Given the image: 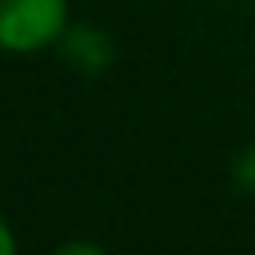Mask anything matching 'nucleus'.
Wrapping results in <instances>:
<instances>
[{"instance_id": "obj_1", "label": "nucleus", "mask_w": 255, "mask_h": 255, "mask_svg": "<svg viewBox=\"0 0 255 255\" xmlns=\"http://www.w3.org/2000/svg\"><path fill=\"white\" fill-rule=\"evenodd\" d=\"M68 0H0V52H40L68 32Z\"/></svg>"}, {"instance_id": "obj_2", "label": "nucleus", "mask_w": 255, "mask_h": 255, "mask_svg": "<svg viewBox=\"0 0 255 255\" xmlns=\"http://www.w3.org/2000/svg\"><path fill=\"white\" fill-rule=\"evenodd\" d=\"M60 52H64V60L76 68V72H84V76H100L108 64H112V40L100 32V28H92V24H68V32L60 36V44H56Z\"/></svg>"}, {"instance_id": "obj_3", "label": "nucleus", "mask_w": 255, "mask_h": 255, "mask_svg": "<svg viewBox=\"0 0 255 255\" xmlns=\"http://www.w3.org/2000/svg\"><path fill=\"white\" fill-rule=\"evenodd\" d=\"M235 179H239L247 191H255V151H243V155H239V163H235Z\"/></svg>"}, {"instance_id": "obj_4", "label": "nucleus", "mask_w": 255, "mask_h": 255, "mask_svg": "<svg viewBox=\"0 0 255 255\" xmlns=\"http://www.w3.org/2000/svg\"><path fill=\"white\" fill-rule=\"evenodd\" d=\"M52 255H108L100 243H88V239H72V243H60Z\"/></svg>"}, {"instance_id": "obj_5", "label": "nucleus", "mask_w": 255, "mask_h": 255, "mask_svg": "<svg viewBox=\"0 0 255 255\" xmlns=\"http://www.w3.org/2000/svg\"><path fill=\"white\" fill-rule=\"evenodd\" d=\"M0 255H16V235H12L4 215H0Z\"/></svg>"}]
</instances>
